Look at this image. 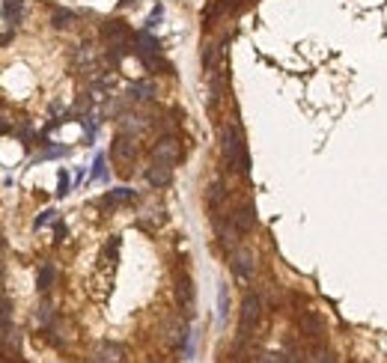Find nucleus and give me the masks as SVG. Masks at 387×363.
Here are the masks:
<instances>
[{
  "label": "nucleus",
  "mask_w": 387,
  "mask_h": 363,
  "mask_svg": "<svg viewBox=\"0 0 387 363\" xmlns=\"http://www.w3.org/2000/svg\"><path fill=\"white\" fill-rule=\"evenodd\" d=\"M286 363H292V360H286Z\"/></svg>",
  "instance_id": "nucleus-29"
},
{
  "label": "nucleus",
  "mask_w": 387,
  "mask_h": 363,
  "mask_svg": "<svg viewBox=\"0 0 387 363\" xmlns=\"http://www.w3.org/2000/svg\"><path fill=\"white\" fill-rule=\"evenodd\" d=\"M119 128H123V134L134 137L137 131L146 128V116H141V114H123V116H119Z\"/></svg>",
  "instance_id": "nucleus-10"
},
{
  "label": "nucleus",
  "mask_w": 387,
  "mask_h": 363,
  "mask_svg": "<svg viewBox=\"0 0 387 363\" xmlns=\"http://www.w3.org/2000/svg\"><path fill=\"white\" fill-rule=\"evenodd\" d=\"M301 334L313 342H322L325 339V319L316 316V312H304L301 316Z\"/></svg>",
  "instance_id": "nucleus-7"
},
{
  "label": "nucleus",
  "mask_w": 387,
  "mask_h": 363,
  "mask_svg": "<svg viewBox=\"0 0 387 363\" xmlns=\"http://www.w3.org/2000/svg\"><path fill=\"white\" fill-rule=\"evenodd\" d=\"M170 179H173V167L161 164V161H155V164L146 170V182H149L152 188H164V185H170Z\"/></svg>",
  "instance_id": "nucleus-9"
},
{
  "label": "nucleus",
  "mask_w": 387,
  "mask_h": 363,
  "mask_svg": "<svg viewBox=\"0 0 387 363\" xmlns=\"http://www.w3.org/2000/svg\"><path fill=\"white\" fill-rule=\"evenodd\" d=\"M307 363H340V360H336L334 351H327L325 346H316L310 351V357H307Z\"/></svg>",
  "instance_id": "nucleus-18"
},
{
  "label": "nucleus",
  "mask_w": 387,
  "mask_h": 363,
  "mask_svg": "<svg viewBox=\"0 0 387 363\" xmlns=\"http://www.w3.org/2000/svg\"><path fill=\"white\" fill-rule=\"evenodd\" d=\"M260 319H262V301H260V295H244L242 316H238V330H242L238 337L244 339L256 325H260Z\"/></svg>",
  "instance_id": "nucleus-2"
},
{
  "label": "nucleus",
  "mask_w": 387,
  "mask_h": 363,
  "mask_svg": "<svg viewBox=\"0 0 387 363\" xmlns=\"http://www.w3.org/2000/svg\"><path fill=\"white\" fill-rule=\"evenodd\" d=\"M36 321H39V325H42V328H48V325H51V321H54V307L48 304V301H45V304L36 310Z\"/></svg>",
  "instance_id": "nucleus-20"
},
{
  "label": "nucleus",
  "mask_w": 387,
  "mask_h": 363,
  "mask_svg": "<svg viewBox=\"0 0 387 363\" xmlns=\"http://www.w3.org/2000/svg\"><path fill=\"white\" fill-rule=\"evenodd\" d=\"M226 312H230V289H226V283H221V289H217V316H221V321L226 319Z\"/></svg>",
  "instance_id": "nucleus-19"
},
{
  "label": "nucleus",
  "mask_w": 387,
  "mask_h": 363,
  "mask_svg": "<svg viewBox=\"0 0 387 363\" xmlns=\"http://www.w3.org/2000/svg\"><path fill=\"white\" fill-rule=\"evenodd\" d=\"M54 280H57V268L54 265H42L36 274V286L39 292H51L54 289Z\"/></svg>",
  "instance_id": "nucleus-14"
},
{
  "label": "nucleus",
  "mask_w": 387,
  "mask_h": 363,
  "mask_svg": "<svg viewBox=\"0 0 387 363\" xmlns=\"http://www.w3.org/2000/svg\"><path fill=\"white\" fill-rule=\"evenodd\" d=\"M63 236H66V227H63V224H57V241H63Z\"/></svg>",
  "instance_id": "nucleus-27"
},
{
  "label": "nucleus",
  "mask_w": 387,
  "mask_h": 363,
  "mask_svg": "<svg viewBox=\"0 0 387 363\" xmlns=\"http://www.w3.org/2000/svg\"><path fill=\"white\" fill-rule=\"evenodd\" d=\"M179 301H182L185 312L191 316L194 312V286H191V277H179Z\"/></svg>",
  "instance_id": "nucleus-13"
},
{
  "label": "nucleus",
  "mask_w": 387,
  "mask_h": 363,
  "mask_svg": "<svg viewBox=\"0 0 387 363\" xmlns=\"http://www.w3.org/2000/svg\"><path fill=\"white\" fill-rule=\"evenodd\" d=\"M152 96H155L152 80H137V84L128 87V98H134V102H149Z\"/></svg>",
  "instance_id": "nucleus-11"
},
{
  "label": "nucleus",
  "mask_w": 387,
  "mask_h": 363,
  "mask_svg": "<svg viewBox=\"0 0 387 363\" xmlns=\"http://www.w3.org/2000/svg\"><path fill=\"white\" fill-rule=\"evenodd\" d=\"M21 12H24V0H6V3H3V15H6L9 24L21 21Z\"/></svg>",
  "instance_id": "nucleus-15"
},
{
  "label": "nucleus",
  "mask_w": 387,
  "mask_h": 363,
  "mask_svg": "<svg viewBox=\"0 0 387 363\" xmlns=\"http://www.w3.org/2000/svg\"><path fill=\"white\" fill-rule=\"evenodd\" d=\"M224 197H226L224 182H212V188H208V194H206L208 209H217V206H221V200H224Z\"/></svg>",
  "instance_id": "nucleus-17"
},
{
  "label": "nucleus",
  "mask_w": 387,
  "mask_h": 363,
  "mask_svg": "<svg viewBox=\"0 0 387 363\" xmlns=\"http://www.w3.org/2000/svg\"><path fill=\"white\" fill-rule=\"evenodd\" d=\"M54 27H75V15L72 12H60V9H57V12H54Z\"/></svg>",
  "instance_id": "nucleus-21"
},
{
  "label": "nucleus",
  "mask_w": 387,
  "mask_h": 363,
  "mask_svg": "<svg viewBox=\"0 0 387 363\" xmlns=\"http://www.w3.org/2000/svg\"><path fill=\"white\" fill-rule=\"evenodd\" d=\"M102 176H105V158L98 155L96 164H93V179H102Z\"/></svg>",
  "instance_id": "nucleus-25"
},
{
  "label": "nucleus",
  "mask_w": 387,
  "mask_h": 363,
  "mask_svg": "<svg viewBox=\"0 0 387 363\" xmlns=\"http://www.w3.org/2000/svg\"><path fill=\"white\" fill-rule=\"evenodd\" d=\"M238 363H242V360H238Z\"/></svg>",
  "instance_id": "nucleus-30"
},
{
  "label": "nucleus",
  "mask_w": 387,
  "mask_h": 363,
  "mask_svg": "<svg viewBox=\"0 0 387 363\" xmlns=\"http://www.w3.org/2000/svg\"><path fill=\"white\" fill-rule=\"evenodd\" d=\"M233 271L242 280H251L256 274V256H253V250H247V247H235V254H233Z\"/></svg>",
  "instance_id": "nucleus-6"
},
{
  "label": "nucleus",
  "mask_w": 387,
  "mask_h": 363,
  "mask_svg": "<svg viewBox=\"0 0 387 363\" xmlns=\"http://www.w3.org/2000/svg\"><path fill=\"white\" fill-rule=\"evenodd\" d=\"M221 152H224V161L230 167H235L238 176H251V155H247V143H244V134L238 123H230L224 125L221 131Z\"/></svg>",
  "instance_id": "nucleus-1"
},
{
  "label": "nucleus",
  "mask_w": 387,
  "mask_h": 363,
  "mask_svg": "<svg viewBox=\"0 0 387 363\" xmlns=\"http://www.w3.org/2000/svg\"><path fill=\"white\" fill-rule=\"evenodd\" d=\"M111 158L116 161L119 167L134 164V158H137V143H134V137L119 134V137L114 140V143H111Z\"/></svg>",
  "instance_id": "nucleus-4"
},
{
  "label": "nucleus",
  "mask_w": 387,
  "mask_h": 363,
  "mask_svg": "<svg viewBox=\"0 0 387 363\" xmlns=\"http://www.w3.org/2000/svg\"><path fill=\"white\" fill-rule=\"evenodd\" d=\"M69 185H72V182H69V173H66V170H60V182H57V197H66V194H69Z\"/></svg>",
  "instance_id": "nucleus-22"
},
{
  "label": "nucleus",
  "mask_w": 387,
  "mask_h": 363,
  "mask_svg": "<svg viewBox=\"0 0 387 363\" xmlns=\"http://www.w3.org/2000/svg\"><path fill=\"white\" fill-rule=\"evenodd\" d=\"M221 45H208L206 48V54H203V66H206V72H215L217 63H221Z\"/></svg>",
  "instance_id": "nucleus-16"
},
{
  "label": "nucleus",
  "mask_w": 387,
  "mask_h": 363,
  "mask_svg": "<svg viewBox=\"0 0 387 363\" xmlns=\"http://www.w3.org/2000/svg\"><path fill=\"white\" fill-rule=\"evenodd\" d=\"M158 21H161V6H158V9H155L152 15H149V24H146V27H155Z\"/></svg>",
  "instance_id": "nucleus-26"
},
{
  "label": "nucleus",
  "mask_w": 387,
  "mask_h": 363,
  "mask_svg": "<svg viewBox=\"0 0 387 363\" xmlns=\"http://www.w3.org/2000/svg\"><path fill=\"white\" fill-rule=\"evenodd\" d=\"M89 363H125V348L119 346V342L102 339L93 346V351H89Z\"/></svg>",
  "instance_id": "nucleus-3"
},
{
  "label": "nucleus",
  "mask_w": 387,
  "mask_h": 363,
  "mask_svg": "<svg viewBox=\"0 0 387 363\" xmlns=\"http://www.w3.org/2000/svg\"><path fill=\"white\" fill-rule=\"evenodd\" d=\"M134 200H137V194H134L132 188H116V191H111V194H107V197L102 200V203L114 209V206H125V203H134Z\"/></svg>",
  "instance_id": "nucleus-12"
},
{
  "label": "nucleus",
  "mask_w": 387,
  "mask_h": 363,
  "mask_svg": "<svg viewBox=\"0 0 387 363\" xmlns=\"http://www.w3.org/2000/svg\"><path fill=\"white\" fill-rule=\"evenodd\" d=\"M0 295H3V289H0Z\"/></svg>",
  "instance_id": "nucleus-28"
},
{
  "label": "nucleus",
  "mask_w": 387,
  "mask_h": 363,
  "mask_svg": "<svg viewBox=\"0 0 387 363\" xmlns=\"http://www.w3.org/2000/svg\"><path fill=\"white\" fill-rule=\"evenodd\" d=\"M260 363H286L283 355H274V351H265V355L260 357Z\"/></svg>",
  "instance_id": "nucleus-24"
},
{
  "label": "nucleus",
  "mask_w": 387,
  "mask_h": 363,
  "mask_svg": "<svg viewBox=\"0 0 387 363\" xmlns=\"http://www.w3.org/2000/svg\"><path fill=\"white\" fill-rule=\"evenodd\" d=\"M51 220H54V211H42V215L36 218V224H33V227H36V229H42L45 224H51Z\"/></svg>",
  "instance_id": "nucleus-23"
},
{
  "label": "nucleus",
  "mask_w": 387,
  "mask_h": 363,
  "mask_svg": "<svg viewBox=\"0 0 387 363\" xmlns=\"http://www.w3.org/2000/svg\"><path fill=\"white\" fill-rule=\"evenodd\" d=\"M253 224H256V211H253V206H251V203L238 206V209L233 211V227H235V233H238V236L251 233Z\"/></svg>",
  "instance_id": "nucleus-8"
},
{
  "label": "nucleus",
  "mask_w": 387,
  "mask_h": 363,
  "mask_svg": "<svg viewBox=\"0 0 387 363\" xmlns=\"http://www.w3.org/2000/svg\"><path fill=\"white\" fill-rule=\"evenodd\" d=\"M152 155H155V161H161V164L173 167L176 161L182 158V146H179V140H176V137H161V140L155 143Z\"/></svg>",
  "instance_id": "nucleus-5"
}]
</instances>
